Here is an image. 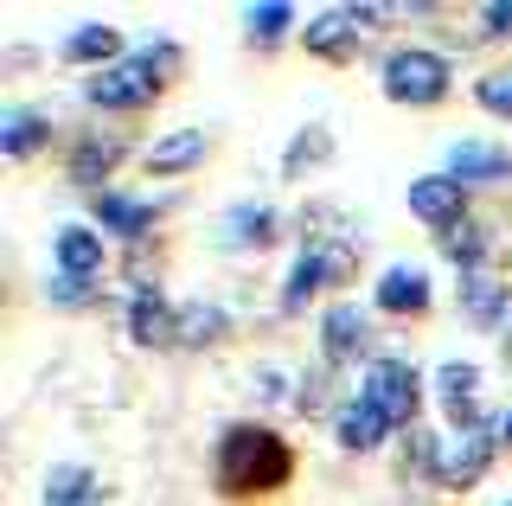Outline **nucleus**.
<instances>
[{"label": "nucleus", "instance_id": "1", "mask_svg": "<svg viewBox=\"0 0 512 506\" xmlns=\"http://www.w3.org/2000/svg\"><path fill=\"white\" fill-rule=\"evenodd\" d=\"M295 474V455L276 430H231L218 442V487L231 500H250V494H276V487Z\"/></svg>", "mask_w": 512, "mask_h": 506}, {"label": "nucleus", "instance_id": "2", "mask_svg": "<svg viewBox=\"0 0 512 506\" xmlns=\"http://www.w3.org/2000/svg\"><path fill=\"white\" fill-rule=\"evenodd\" d=\"M167 71H173V45H160V52H141V58H122V65L96 71L84 84V97L103 103V109H135V103L160 97V77Z\"/></svg>", "mask_w": 512, "mask_h": 506}, {"label": "nucleus", "instance_id": "3", "mask_svg": "<svg viewBox=\"0 0 512 506\" xmlns=\"http://www.w3.org/2000/svg\"><path fill=\"white\" fill-rule=\"evenodd\" d=\"M384 97L391 103H442L448 97V65L436 52H391L384 58Z\"/></svg>", "mask_w": 512, "mask_h": 506}, {"label": "nucleus", "instance_id": "4", "mask_svg": "<svg viewBox=\"0 0 512 506\" xmlns=\"http://www.w3.org/2000/svg\"><path fill=\"white\" fill-rule=\"evenodd\" d=\"M365 398L384 410V423H410L416 417V398H423L416 366H404V359H378L372 378H365Z\"/></svg>", "mask_w": 512, "mask_h": 506}, {"label": "nucleus", "instance_id": "5", "mask_svg": "<svg viewBox=\"0 0 512 506\" xmlns=\"http://www.w3.org/2000/svg\"><path fill=\"white\" fill-rule=\"evenodd\" d=\"M384 20V7H340V13H320V20H308V52L320 58H346L352 45L365 39V26H378Z\"/></svg>", "mask_w": 512, "mask_h": 506}, {"label": "nucleus", "instance_id": "6", "mask_svg": "<svg viewBox=\"0 0 512 506\" xmlns=\"http://www.w3.org/2000/svg\"><path fill=\"white\" fill-rule=\"evenodd\" d=\"M487 462H493V436H487V430L474 423V430H461V436H455V442L442 449L436 474H442L448 487H474L480 474H487Z\"/></svg>", "mask_w": 512, "mask_h": 506}, {"label": "nucleus", "instance_id": "7", "mask_svg": "<svg viewBox=\"0 0 512 506\" xmlns=\"http://www.w3.org/2000/svg\"><path fill=\"white\" fill-rule=\"evenodd\" d=\"M461 199H468V186L448 180V173H429V180H416V186H410V212H416V218H429V225H442V231L461 218Z\"/></svg>", "mask_w": 512, "mask_h": 506}, {"label": "nucleus", "instance_id": "8", "mask_svg": "<svg viewBox=\"0 0 512 506\" xmlns=\"http://www.w3.org/2000/svg\"><path fill=\"white\" fill-rule=\"evenodd\" d=\"M320 340H327V359L340 366V359H352L365 340H372V321H365L359 302H340V308H327V321H320Z\"/></svg>", "mask_w": 512, "mask_h": 506}, {"label": "nucleus", "instance_id": "9", "mask_svg": "<svg viewBox=\"0 0 512 506\" xmlns=\"http://www.w3.org/2000/svg\"><path fill=\"white\" fill-rule=\"evenodd\" d=\"M436 398L455 423H468L474 430V404H480V372L468 366V359H448V366L436 372Z\"/></svg>", "mask_w": 512, "mask_h": 506}, {"label": "nucleus", "instance_id": "10", "mask_svg": "<svg viewBox=\"0 0 512 506\" xmlns=\"http://www.w3.org/2000/svg\"><path fill=\"white\" fill-rule=\"evenodd\" d=\"M500 173H512L506 148H487V141H455L448 148V180L474 186V180H500Z\"/></svg>", "mask_w": 512, "mask_h": 506}, {"label": "nucleus", "instance_id": "11", "mask_svg": "<svg viewBox=\"0 0 512 506\" xmlns=\"http://www.w3.org/2000/svg\"><path fill=\"white\" fill-rule=\"evenodd\" d=\"M378 308H391V314H423V308H429V276L416 270V263H397V270H384V282H378Z\"/></svg>", "mask_w": 512, "mask_h": 506}, {"label": "nucleus", "instance_id": "12", "mask_svg": "<svg viewBox=\"0 0 512 506\" xmlns=\"http://www.w3.org/2000/svg\"><path fill=\"white\" fill-rule=\"evenodd\" d=\"M199 161H205V135L199 129H173V135H160L148 148V173H186Z\"/></svg>", "mask_w": 512, "mask_h": 506}, {"label": "nucleus", "instance_id": "13", "mask_svg": "<svg viewBox=\"0 0 512 506\" xmlns=\"http://www.w3.org/2000/svg\"><path fill=\"white\" fill-rule=\"evenodd\" d=\"M58 263H64V276H96L103 270V237L96 231H84V225H64L58 231Z\"/></svg>", "mask_w": 512, "mask_h": 506}, {"label": "nucleus", "instance_id": "14", "mask_svg": "<svg viewBox=\"0 0 512 506\" xmlns=\"http://www.w3.org/2000/svg\"><path fill=\"white\" fill-rule=\"evenodd\" d=\"M384 430H391V423H384V410L365 398V391L340 410V442H346V449H378V436H384Z\"/></svg>", "mask_w": 512, "mask_h": 506}, {"label": "nucleus", "instance_id": "15", "mask_svg": "<svg viewBox=\"0 0 512 506\" xmlns=\"http://www.w3.org/2000/svg\"><path fill=\"white\" fill-rule=\"evenodd\" d=\"M173 327H180V314H167V302H160L154 289H141L135 295V340L141 346H167Z\"/></svg>", "mask_w": 512, "mask_h": 506}, {"label": "nucleus", "instance_id": "16", "mask_svg": "<svg viewBox=\"0 0 512 506\" xmlns=\"http://www.w3.org/2000/svg\"><path fill=\"white\" fill-rule=\"evenodd\" d=\"M269 231H276V212H263V205H244V212L224 218V244H231V250H250V244L263 250Z\"/></svg>", "mask_w": 512, "mask_h": 506}, {"label": "nucleus", "instance_id": "17", "mask_svg": "<svg viewBox=\"0 0 512 506\" xmlns=\"http://www.w3.org/2000/svg\"><path fill=\"white\" fill-rule=\"evenodd\" d=\"M96 474L90 468H52L45 474V506H90Z\"/></svg>", "mask_w": 512, "mask_h": 506}, {"label": "nucleus", "instance_id": "18", "mask_svg": "<svg viewBox=\"0 0 512 506\" xmlns=\"http://www.w3.org/2000/svg\"><path fill=\"white\" fill-rule=\"evenodd\" d=\"M116 52H122L116 26H84V33L64 39V58H71V65H96V58H116Z\"/></svg>", "mask_w": 512, "mask_h": 506}, {"label": "nucleus", "instance_id": "19", "mask_svg": "<svg viewBox=\"0 0 512 506\" xmlns=\"http://www.w3.org/2000/svg\"><path fill=\"white\" fill-rule=\"evenodd\" d=\"M96 218H103L109 231H122V237H141V231L154 225V212H148V205L116 199V193H96Z\"/></svg>", "mask_w": 512, "mask_h": 506}, {"label": "nucleus", "instance_id": "20", "mask_svg": "<svg viewBox=\"0 0 512 506\" xmlns=\"http://www.w3.org/2000/svg\"><path fill=\"white\" fill-rule=\"evenodd\" d=\"M218 334H224V314L218 308H205V302L180 308V327H173V340H180V346H205V340H218Z\"/></svg>", "mask_w": 512, "mask_h": 506}, {"label": "nucleus", "instance_id": "21", "mask_svg": "<svg viewBox=\"0 0 512 506\" xmlns=\"http://www.w3.org/2000/svg\"><path fill=\"white\" fill-rule=\"evenodd\" d=\"M116 161H122L116 141H84V148H77V161H71V180H77V186H96Z\"/></svg>", "mask_w": 512, "mask_h": 506}, {"label": "nucleus", "instance_id": "22", "mask_svg": "<svg viewBox=\"0 0 512 506\" xmlns=\"http://www.w3.org/2000/svg\"><path fill=\"white\" fill-rule=\"evenodd\" d=\"M39 141H45V122L26 116V109H13V116L0 122V148H7V154H32Z\"/></svg>", "mask_w": 512, "mask_h": 506}, {"label": "nucleus", "instance_id": "23", "mask_svg": "<svg viewBox=\"0 0 512 506\" xmlns=\"http://www.w3.org/2000/svg\"><path fill=\"white\" fill-rule=\"evenodd\" d=\"M461 295H468V314H474L480 327H493V321H500V289H493L487 276H474V270H468V282H461Z\"/></svg>", "mask_w": 512, "mask_h": 506}, {"label": "nucleus", "instance_id": "24", "mask_svg": "<svg viewBox=\"0 0 512 506\" xmlns=\"http://www.w3.org/2000/svg\"><path fill=\"white\" fill-rule=\"evenodd\" d=\"M244 26H250V39H263V45H269V39H282L288 26H295V13H288V7H250V13H244Z\"/></svg>", "mask_w": 512, "mask_h": 506}, {"label": "nucleus", "instance_id": "25", "mask_svg": "<svg viewBox=\"0 0 512 506\" xmlns=\"http://www.w3.org/2000/svg\"><path fill=\"white\" fill-rule=\"evenodd\" d=\"M442 250L461 263V270H474V263H480V231L474 225H448L442 231Z\"/></svg>", "mask_w": 512, "mask_h": 506}, {"label": "nucleus", "instance_id": "26", "mask_svg": "<svg viewBox=\"0 0 512 506\" xmlns=\"http://www.w3.org/2000/svg\"><path fill=\"white\" fill-rule=\"evenodd\" d=\"M333 154V141H327V129H308L295 141V148H288V173H301V167H314V161H327Z\"/></svg>", "mask_w": 512, "mask_h": 506}, {"label": "nucleus", "instance_id": "27", "mask_svg": "<svg viewBox=\"0 0 512 506\" xmlns=\"http://www.w3.org/2000/svg\"><path fill=\"white\" fill-rule=\"evenodd\" d=\"M480 103L500 109V116H512V71H493L487 84H480Z\"/></svg>", "mask_w": 512, "mask_h": 506}, {"label": "nucleus", "instance_id": "28", "mask_svg": "<svg viewBox=\"0 0 512 506\" xmlns=\"http://www.w3.org/2000/svg\"><path fill=\"white\" fill-rule=\"evenodd\" d=\"M480 26H487V39H512V7H506V0L480 7Z\"/></svg>", "mask_w": 512, "mask_h": 506}, {"label": "nucleus", "instance_id": "29", "mask_svg": "<svg viewBox=\"0 0 512 506\" xmlns=\"http://www.w3.org/2000/svg\"><path fill=\"white\" fill-rule=\"evenodd\" d=\"M84 289H90L84 276H58V282H52V302H64V308H71V302H84Z\"/></svg>", "mask_w": 512, "mask_h": 506}, {"label": "nucleus", "instance_id": "30", "mask_svg": "<svg viewBox=\"0 0 512 506\" xmlns=\"http://www.w3.org/2000/svg\"><path fill=\"white\" fill-rule=\"evenodd\" d=\"M500 436H506V442H512V410H506V423H500Z\"/></svg>", "mask_w": 512, "mask_h": 506}]
</instances>
